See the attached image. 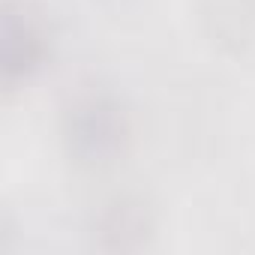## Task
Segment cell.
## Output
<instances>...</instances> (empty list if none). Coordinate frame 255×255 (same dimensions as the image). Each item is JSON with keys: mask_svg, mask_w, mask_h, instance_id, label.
<instances>
[{"mask_svg": "<svg viewBox=\"0 0 255 255\" xmlns=\"http://www.w3.org/2000/svg\"><path fill=\"white\" fill-rule=\"evenodd\" d=\"M147 213L138 207V204H126V201H117L111 204L105 213H102V222H99V231L102 234H111L114 237V246H129V234L141 237V231H147Z\"/></svg>", "mask_w": 255, "mask_h": 255, "instance_id": "cell-3", "label": "cell"}, {"mask_svg": "<svg viewBox=\"0 0 255 255\" xmlns=\"http://www.w3.org/2000/svg\"><path fill=\"white\" fill-rule=\"evenodd\" d=\"M51 33L39 9L24 0H6L0 12V78L3 84L27 81L48 57Z\"/></svg>", "mask_w": 255, "mask_h": 255, "instance_id": "cell-2", "label": "cell"}, {"mask_svg": "<svg viewBox=\"0 0 255 255\" xmlns=\"http://www.w3.org/2000/svg\"><path fill=\"white\" fill-rule=\"evenodd\" d=\"M129 135L120 102L105 90H81L63 111V138L81 162H108Z\"/></svg>", "mask_w": 255, "mask_h": 255, "instance_id": "cell-1", "label": "cell"}]
</instances>
